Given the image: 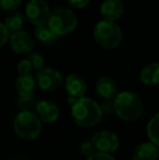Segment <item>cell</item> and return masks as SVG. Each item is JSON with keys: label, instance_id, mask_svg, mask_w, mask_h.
<instances>
[{"label": "cell", "instance_id": "cell-1", "mask_svg": "<svg viewBox=\"0 0 159 160\" xmlns=\"http://www.w3.org/2000/svg\"><path fill=\"white\" fill-rule=\"evenodd\" d=\"M71 114L75 124L81 128H93L102 121V111L100 105L88 97L80 98L71 107Z\"/></svg>", "mask_w": 159, "mask_h": 160}, {"label": "cell", "instance_id": "cell-2", "mask_svg": "<svg viewBox=\"0 0 159 160\" xmlns=\"http://www.w3.org/2000/svg\"><path fill=\"white\" fill-rule=\"evenodd\" d=\"M115 112L124 121H135L143 113V102L137 94L133 92H121L113 99Z\"/></svg>", "mask_w": 159, "mask_h": 160}, {"label": "cell", "instance_id": "cell-3", "mask_svg": "<svg viewBox=\"0 0 159 160\" xmlns=\"http://www.w3.org/2000/svg\"><path fill=\"white\" fill-rule=\"evenodd\" d=\"M14 133L24 141H33L39 136L42 121L33 111H21L13 121Z\"/></svg>", "mask_w": 159, "mask_h": 160}, {"label": "cell", "instance_id": "cell-4", "mask_svg": "<svg viewBox=\"0 0 159 160\" xmlns=\"http://www.w3.org/2000/svg\"><path fill=\"white\" fill-rule=\"evenodd\" d=\"M94 37L97 44L102 48L115 49L122 40V32L115 22L102 20L96 24L94 28Z\"/></svg>", "mask_w": 159, "mask_h": 160}, {"label": "cell", "instance_id": "cell-5", "mask_svg": "<svg viewBox=\"0 0 159 160\" xmlns=\"http://www.w3.org/2000/svg\"><path fill=\"white\" fill-rule=\"evenodd\" d=\"M47 24L57 36H64L77 28V19L72 10L59 8L50 13Z\"/></svg>", "mask_w": 159, "mask_h": 160}, {"label": "cell", "instance_id": "cell-6", "mask_svg": "<svg viewBox=\"0 0 159 160\" xmlns=\"http://www.w3.org/2000/svg\"><path fill=\"white\" fill-rule=\"evenodd\" d=\"M50 9L45 0H30L25 7V15L27 20L37 28L48 23Z\"/></svg>", "mask_w": 159, "mask_h": 160}, {"label": "cell", "instance_id": "cell-7", "mask_svg": "<svg viewBox=\"0 0 159 160\" xmlns=\"http://www.w3.org/2000/svg\"><path fill=\"white\" fill-rule=\"evenodd\" d=\"M92 142L95 145L96 150L104 154H112L119 148V137L111 131L102 130L95 133L92 137Z\"/></svg>", "mask_w": 159, "mask_h": 160}, {"label": "cell", "instance_id": "cell-8", "mask_svg": "<svg viewBox=\"0 0 159 160\" xmlns=\"http://www.w3.org/2000/svg\"><path fill=\"white\" fill-rule=\"evenodd\" d=\"M35 80L39 88L46 92H55L62 84L61 73L51 68H44L42 71L37 72Z\"/></svg>", "mask_w": 159, "mask_h": 160}, {"label": "cell", "instance_id": "cell-9", "mask_svg": "<svg viewBox=\"0 0 159 160\" xmlns=\"http://www.w3.org/2000/svg\"><path fill=\"white\" fill-rule=\"evenodd\" d=\"M9 45L14 52L19 55H26L30 53L34 46L32 36L25 31H19L13 33L9 37Z\"/></svg>", "mask_w": 159, "mask_h": 160}, {"label": "cell", "instance_id": "cell-10", "mask_svg": "<svg viewBox=\"0 0 159 160\" xmlns=\"http://www.w3.org/2000/svg\"><path fill=\"white\" fill-rule=\"evenodd\" d=\"M36 116L44 123H53L59 119L60 110L55 102L50 100H39L36 103Z\"/></svg>", "mask_w": 159, "mask_h": 160}, {"label": "cell", "instance_id": "cell-11", "mask_svg": "<svg viewBox=\"0 0 159 160\" xmlns=\"http://www.w3.org/2000/svg\"><path fill=\"white\" fill-rule=\"evenodd\" d=\"M64 87L69 97L73 98H83L86 93V82L79 74H69L64 82Z\"/></svg>", "mask_w": 159, "mask_h": 160}, {"label": "cell", "instance_id": "cell-12", "mask_svg": "<svg viewBox=\"0 0 159 160\" xmlns=\"http://www.w3.org/2000/svg\"><path fill=\"white\" fill-rule=\"evenodd\" d=\"M124 7L121 0H105L100 6V14L105 21L115 22L123 14Z\"/></svg>", "mask_w": 159, "mask_h": 160}, {"label": "cell", "instance_id": "cell-13", "mask_svg": "<svg viewBox=\"0 0 159 160\" xmlns=\"http://www.w3.org/2000/svg\"><path fill=\"white\" fill-rule=\"evenodd\" d=\"M96 94L104 100H112L118 95V86L113 78L102 76L96 82Z\"/></svg>", "mask_w": 159, "mask_h": 160}, {"label": "cell", "instance_id": "cell-14", "mask_svg": "<svg viewBox=\"0 0 159 160\" xmlns=\"http://www.w3.org/2000/svg\"><path fill=\"white\" fill-rule=\"evenodd\" d=\"M158 156V147L152 142L141 143L133 152V160H157Z\"/></svg>", "mask_w": 159, "mask_h": 160}, {"label": "cell", "instance_id": "cell-15", "mask_svg": "<svg viewBox=\"0 0 159 160\" xmlns=\"http://www.w3.org/2000/svg\"><path fill=\"white\" fill-rule=\"evenodd\" d=\"M140 80L147 86L159 85V62H153L143 68L140 73Z\"/></svg>", "mask_w": 159, "mask_h": 160}, {"label": "cell", "instance_id": "cell-16", "mask_svg": "<svg viewBox=\"0 0 159 160\" xmlns=\"http://www.w3.org/2000/svg\"><path fill=\"white\" fill-rule=\"evenodd\" d=\"M36 86V80L32 74L20 75L15 83V88L20 95H31Z\"/></svg>", "mask_w": 159, "mask_h": 160}, {"label": "cell", "instance_id": "cell-17", "mask_svg": "<svg viewBox=\"0 0 159 160\" xmlns=\"http://www.w3.org/2000/svg\"><path fill=\"white\" fill-rule=\"evenodd\" d=\"M35 37L39 40L40 42L44 44H52V42H57L58 37L53 31L49 28L48 24H44V25L37 26L35 30Z\"/></svg>", "mask_w": 159, "mask_h": 160}, {"label": "cell", "instance_id": "cell-18", "mask_svg": "<svg viewBox=\"0 0 159 160\" xmlns=\"http://www.w3.org/2000/svg\"><path fill=\"white\" fill-rule=\"evenodd\" d=\"M3 24L9 31V33H17L19 31H22L21 28L24 24V17L21 13H12L4 19Z\"/></svg>", "mask_w": 159, "mask_h": 160}, {"label": "cell", "instance_id": "cell-19", "mask_svg": "<svg viewBox=\"0 0 159 160\" xmlns=\"http://www.w3.org/2000/svg\"><path fill=\"white\" fill-rule=\"evenodd\" d=\"M146 132L149 142H152L157 147H159V112L156 113L148 121L146 127Z\"/></svg>", "mask_w": 159, "mask_h": 160}, {"label": "cell", "instance_id": "cell-20", "mask_svg": "<svg viewBox=\"0 0 159 160\" xmlns=\"http://www.w3.org/2000/svg\"><path fill=\"white\" fill-rule=\"evenodd\" d=\"M36 100L33 94L31 95H20L17 99V106L21 111H33L36 108Z\"/></svg>", "mask_w": 159, "mask_h": 160}, {"label": "cell", "instance_id": "cell-21", "mask_svg": "<svg viewBox=\"0 0 159 160\" xmlns=\"http://www.w3.org/2000/svg\"><path fill=\"white\" fill-rule=\"evenodd\" d=\"M27 59L30 60L31 64H32V69L34 70V71L39 72L44 69L45 60H44V57L40 56L39 53H37V52L30 53V56L27 57Z\"/></svg>", "mask_w": 159, "mask_h": 160}, {"label": "cell", "instance_id": "cell-22", "mask_svg": "<svg viewBox=\"0 0 159 160\" xmlns=\"http://www.w3.org/2000/svg\"><path fill=\"white\" fill-rule=\"evenodd\" d=\"M80 150H81V154L83 155V156L85 157H91L93 156L95 152H97V150H96V147L95 145L93 144V142L91 141H85L83 142L82 144H81V147H80Z\"/></svg>", "mask_w": 159, "mask_h": 160}, {"label": "cell", "instance_id": "cell-23", "mask_svg": "<svg viewBox=\"0 0 159 160\" xmlns=\"http://www.w3.org/2000/svg\"><path fill=\"white\" fill-rule=\"evenodd\" d=\"M22 3V0H0V7L6 11L17 10Z\"/></svg>", "mask_w": 159, "mask_h": 160}, {"label": "cell", "instance_id": "cell-24", "mask_svg": "<svg viewBox=\"0 0 159 160\" xmlns=\"http://www.w3.org/2000/svg\"><path fill=\"white\" fill-rule=\"evenodd\" d=\"M17 72H19L20 75H26V74H31V71H32V64H31L30 60L26 58V59H23L17 63Z\"/></svg>", "mask_w": 159, "mask_h": 160}, {"label": "cell", "instance_id": "cell-25", "mask_svg": "<svg viewBox=\"0 0 159 160\" xmlns=\"http://www.w3.org/2000/svg\"><path fill=\"white\" fill-rule=\"evenodd\" d=\"M9 37H10V33L7 30L4 24L0 22V47L6 45L7 42H9Z\"/></svg>", "mask_w": 159, "mask_h": 160}, {"label": "cell", "instance_id": "cell-26", "mask_svg": "<svg viewBox=\"0 0 159 160\" xmlns=\"http://www.w3.org/2000/svg\"><path fill=\"white\" fill-rule=\"evenodd\" d=\"M100 109L102 111V114H110L115 112V107H113V101L111 100H104V102L100 105Z\"/></svg>", "mask_w": 159, "mask_h": 160}, {"label": "cell", "instance_id": "cell-27", "mask_svg": "<svg viewBox=\"0 0 159 160\" xmlns=\"http://www.w3.org/2000/svg\"><path fill=\"white\" fill-rule=\"evenodd\" d=\"M86 160H115V158L110 154H104V152H97L93 156L88 157Z\"/></svg>", "mask_w": 159, "mask_h": 160}, {"label": "cell", "instance_id": "cell-28", "mask_svg": "<svg viewBox=\"0 0 159 160\" xmlns=\"http://www.w3.org/2000/svg\"><path fill=\"white\" fill-rule=\"evenodd\" d=\"M69 3L77 9H83L89 3L91 0H68Z\"/></svg>", "mask_w": 159, "mask_h": 160}, {"label": "cell", "instance_id": "cell-29", "mask_svg": "<svg viewBox=\"0 0 159 160\" xmlns=\"http://www.w3.org/2000/svg\"><path fill=\"white\" fill-rule=\"evenodd\" d=\"M157 160H159V156H158V159H157Z\"/></svg>", "mask_w": 159, "mask_h": 160}]
</instances>
